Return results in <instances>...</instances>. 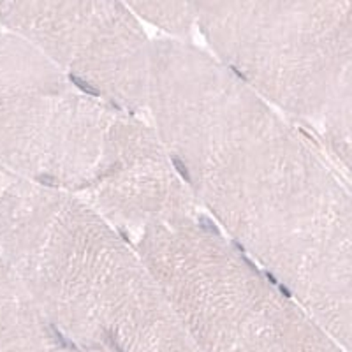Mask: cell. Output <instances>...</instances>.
<instances>
[{
	"label": "cell",
	"instance_id": "6da1fadb",
	"mask_svg": "<svg viewBox=\"0 0 352 352\" xmlns=\"http://www.w3.org/2000/svg\"><path fill=\"white\" fill-rule=\"evenodd\" d=\"M146 108L194 201L351 351V196L319 141L178 41L152 43Z\"/></svg>",
	"mask_w": 352,
	"mask_h": 352
},
{
	"label": "cell",
	"instance_id": "7a4b0ae2",
	"mask_svg": "<svg viewBox=\"0 0 352 352\" xmlns=\"http://www.w3.org/2000/svg\"><path fill=\"white\" fill-rule=\"evenodd\" d=\"M4 99L9 160L25 180L83 201L122 232L196 219V201L155 129L14 41Z\"/></svg>",
	"mask_w": 352,
	"mask_h": 352
},
{
	"label": "cell",
	"instance_id": "3957f363",
	"mask_svg": "<svg viewBox=\"0 0 352 352\" xmlns=\"http://www.w3.org/2000/svg\"><path fill=\"white\" fill-rule=\"evenodd\" d=\"M11 266L72 352H199L136 245L83 201L14 180Z\"/></svg>",
	"mask_w": 352,
	"mask_h": 352
},
{
	"label": "cell",
	"instance_id": "277c9868",
	"mask_svg": "<svg viewBox=\"0 0 352 352\" xmlns=\"http://www.w3.org/2000/svg\"><path fill=\"white\" fill-rule=\"evenodd\" d=\"M217 60L351 168L352 2H199Z\"/></svg>",
	"mask_w": 352,
	"mask_h": 352
},
{
	"label": "cell",
	"instance_id": "5b68a950",
	"mask_svg": "<svg viewBox=\"0 0 352 352\" xmlns=\"http://www.w3.org/2000/svg\"><path fill=\"white\" fill-rule=\"evenodd\" d=\"M136 247L199 352H347L201 215L148 228Z\"/></svg>",
	"mask_w": 352,
	"mask_h": 352
},
{
	"label": "cell",
	"instance_id": "8992f818",
	"mask_svg": "<svg viewBox=\"0 0 352 352\" xmlns=\"http://www.w3.org/2000/svg\"><path fill=\"white\" fill-rule=\"evenodd\" d=\"M9 9L27 43L71 80L125 111L146 109L152 43L129 6L30 2Z\"/></svg>",
	"mask_w": 352,
	"mask_h": 352
},
{
	"label": "cell",
	"instance_id": "52a82bcc",
	"mask_svg": "<svg viewBox=\"0 0 352 352\" xmlns=\"http://www.w3.org/2000/svg\"><path fill=\"white\" fill-rule=\"evenodd\" d=\"M131 9H136L138 12L148 16L153 23L164 25L168 30L178 32L187 30L192 21H196V12L194 4H129Z\"/></svg>",
	"mask_w": 352,
	"mask_h": 352
}]
</instances>
